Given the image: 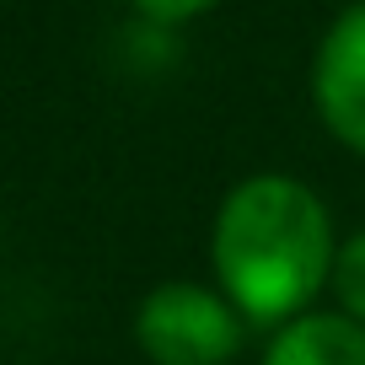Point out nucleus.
<instances>
[{"mask_svg":"<svg viewBox=\"0 0 365 365\" xmlns=\"http://www.w3.org/2000/svg\"><path fill=\"white\" fill-rule=\"evenodd\" d=\"M210 279L252 328L312 312L328 296L339 226L328 199L296 172H247L220 194L210 220Z\"/></svg>","mask_w":365,"mask_h":365,"instance_id":"obj_1","label":"nucleus"},{"mask_svg":"<svg viewBox=\"0 0 365 365\" xmlns=\"http://www.w3.org/2000/svg\"><path fill=\"white\" fill-rule=\"evenodd\" d=\"M252 322L215 279H161L135 301L129 339L145 365H231L247 349Z\"/></svg>","mask_w":365,"mask_h":365,"instance_id":"obj_2","label":"nucleus"},{"mask_svg":"<svg viewBox=\"0 0 365 365\" xmlns=\"http://www.w3.org/2000/svg\"><path fill=\"white\" fill-rule=\"evenodd\" d=\"M312 113L339 150L365 161V0H349L312 48Z\"/></svg>","mask_w":365,"mask_h":365,"instance_id":"obj_3","label":"nucleus"},{"mask_svg":"<svg viewBox=\"0 0 365 365\" xmlns=\"http://www.w3.org/2000/svg\"><path fill=\"white\" fill-rule=\"evenodd\" d=\"M258 365H365V328L339 307H312L263 339Z\"/></svg>","mask_w":365,"mask_h":365,"instance_id":"obj_4","label":"nucleus"},{"mask_svg":"<svg viewBox=\"0 0 365 365\" xmlns=\"http://www.w3.org/2000/svg\"><path fill=\"white\" fill-rule=\"evenodd\" d=\"M328 296L344 317H354L365 328V226L339 237V252H333V279H328Z\"/></svg>","mask_w":365,"mask_h":365,"instance_id":"obj_5","label":"nucleus"},{"mask_svg":"<svg viewBox=\"0 0 365 365\" xmlns=\"http://www.w3.org/2000/svg\"><path fill=\"white\" fill-rule=\"evenodd\" d=\"M124 6H129V11H135L145 27H161V33H178V27H188V22H199V16L220 11L226 0H124Z\"/></svg>","mask_w":365,"mask_h":365,"instance_id":"obj_6","label":"nucleus"}]
</instances>
